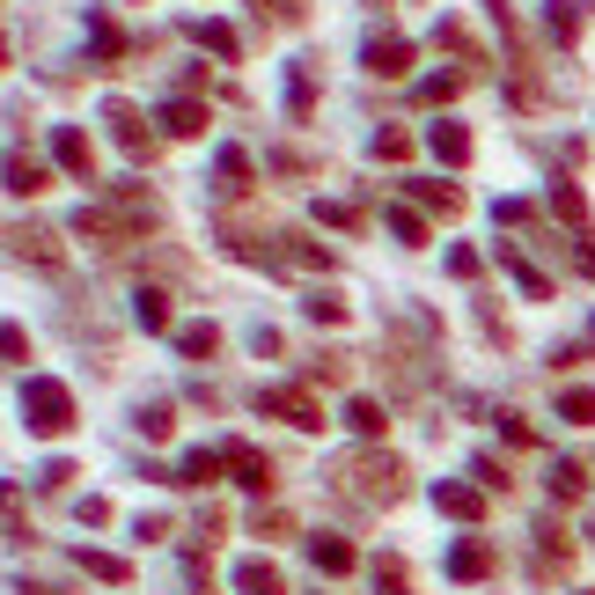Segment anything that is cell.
Masks as SVG:
<instances>
[{"mask_svg":"<svg viewBox=\"0 0 595 595\" xmlns=\"http://www.w3.org/2000/svg\"><path fill=\"white\" fill-rule=\"evenodd\" d=\"M331 478H339V493L368 500V507H397V500L412 493V471L397 464L390 448H361V456H339V464H331Z\"/></svg>","mask_w":595,"mask_h":595,"instance_id":"obj_1","label":"cell"},{"mask_svg":"<svg viewBox=\"0 0 595 595\" xmlns=\"http://www.w3.org/2000/svg\"><path fill=\"white\" fill-rule=\"evenodd\" d=\"M52 155H59V170H67V176L96 184V148H89V133H81V125H59V133H52Z\"/></svg>","mask_w":595,"mask_h":595,"instance_id":"obj_7","label":"cell"},{"mask_svg":"<svg viewBox=\"0 0 595 595\" xmlns=\"http://www.w3.org/2000/svg\"><path fill=\"white\" fill-rule=\"evenodd\" d=\"M573 265H581V273L595 279V236H573Z\"/></svg>","mask_w":595,"mask_h":595,"instance_id":"obj_48","label":"cell"},{"mask_svg":"<svg viewBox=\"0 0 595 595\" xmlns=\"http://www.w3.org/2000/svg\"><path fill=\"white\" fill-rule=\"evenodd\" d=\"M23 426L37 434V442H59V434L75 426V390L52 382V375H30L23 382Z\"/></svg>","mask_w":595,"mask_h":595,"instance_id":"obj_2","label":"cell"},{"mask_svg":"<svg viewBox=\"0 0 595 595\" xmlns=\"http://www.w3.org/2000/svg\"><path fill=\"white\" fill-rule=\"evenodd\" d=\"M573 595H595V588H573Z\"/></svg>","mask_w":595,"mask_h":595,"instance_id":"obj_51","label":"cell"},{"mask_svg":"<svg viewBox=\"0 0 595 595\" xmlns=\"http://www.w3.org/2000/svg\"><path fill=\"white\" fill-rule=\"evenodd\" d=\"M493 567H500V559H493V545H485V537H464V545L448 551V581H485Z\"/></svg>","mask_w":595,"mask_h":595,"instance_id":"obj_12","label":"cell"},{"mask_svg":"<svg viewBox=\"0 0 595 595\" xmlns=\"http://www.w3.org/2000/svg\"><path fill=\"white\" fill-rule=\"evenodd\" d=\"M390 236H397V243H412V250H420V243H426V221L412 214V206H390Z\"/></svg>","mask_w":595,"mask_h":595,"instance_id":"obj_35","label":"cell"},{"mask_svg":"<svg viewBox=\"0 0 595 595\" xmlns=\"http://www.w3.org/2000/svg\"><path fill=\"white\" fill-rule=\"evenodd\" d=\"M214 192H221V198H243V192H250V155H243V148H221V155H214Z\"/></svg>","mask_w":595,"mask_h":595,"instance_id":"obj_14","label":"cell"},{"mask_svg":"<svg viewBox=\"0 0 595 595\" xmlns=\"http://www.w3.org/2000/svg\"><path fill=\"white\" fill-rule=\"evenodd\" d=\"M103 125H111V140H118V148L133 155V162H148V155H155V140H148V118H140V111H133L125 96H111V103H103Z\"/></svg>","mask_w":595,"mask_h":595,"instance_id":"obj_5","label":"cell"},{"mask_svg":"<svg viewBox=\"0 0 595 595\" xmlns=\"http://www.w3.org/2000/svg\"><path fill=\"white\" fill-rule=\"evenodd\" d=\"M0 176H8V192H15V198H37V192H52V170L37 162V155H23V148H15L8 162H0Z\"/></svg>","mask_w":595,"mask_h":595,"instance_id":"obj_10","label":"cell"},{"mask_svg":"<svg viewBox=\"0 0 595 595\" xmlns=\"http://www.w3.org/2000/svg\"><path fill=\"white\" fill-rule=\"evenodd\" d=\"M404 155H412V133L382 125V133H375V162H404Z\"/></svg>","mask_w":595,"mask_h":595,"instance_id":"obj_37","label":"cell"},{"mask_svg":"<svg viewBox=\"0 0 595 595\" xmlns=\"http://www.w3.org/2000/svg\"><path fill=\"white\" fill-rule=\"evenodd\" d=\"M133 323H140V331H170V295H162V287H140V295H133Z\"/></svg>","mask_w":595,"mask_h":595,"instance_id":"obj_23","label":"cell"},{"mask_svg":"<svg viewBox=\"0 0 595 595\" xmlns=\"http://www.w3.org/2000/svg\"><path fill=\"white\" fill-rule=\"evenodd\" d=\"M309 559H317V573H331V581H339V573H353V567H361V559H353V545H346V537H309Z\"/></svg>","mask_w":595,"mask_h":595,"instance_id":"obj_19","label":"cell"},{"mask_svg":"<svg viewBox=\"0 0 595 595\" xmlns=\"http://www.w3.org/2000/svg\"><path fill=\"white\" fill-rule=\"evenodd\" d=\"M228 471H236V485H250V493H273V456L265 448H250V442H228Z\"/></svg>","mask_w":595,"mask_h":595,"instance_id":"obj_8","label":"cell"},{"mask_svg":"<svg viewBox=\"0 0 595 595\" xmlns=\"http://www.w3.org/2000/svg\"><path fill=\"white\" fill-rule=\"evenodd\" d=\"M309 375H317V382H346V375H353V361H339V353H323V361H309Z\"/></svg>","mask_w":595,"mask_h":595,"instance_id":"obj_44","label":"cell"},{"mask_svg":"<svg viewBox=\"0 0 595 595\" xmlns=\"http://www.w3.org/2000/svg\"><path fill=\"white\" fill-rule=\"evenodd\" d=\"M162 133H170V140H192V133H206V103L170 96V103H162Z\"/></svg>","mask_w":595,"mask_h":595,"instance_id":"obj_16","label":"cell"},{"mask_svg":"<svg viewBox=\"0 0 595 595\" xmlns=\"http://www.w3.org/2000/svg\"><path fill=\"white\" fill-rule=\"evenodd\" d=\"M317 214H323L331 228H361V206H339V198H331V206H317Z\"/></svg>","mask_w":595,"mask_h":595,"instance_id":"obj_46","label":"cell"},{"mask_svg":"<svg viewBox=\"0 0 595 595\" xmlns=\"http://www.w3.org/2000/svg\"><path fill=\"white\" fill-rule=\"evenodd\" d=\"M258 412H273V420L301 426V434H317L323 426V404L309 390H295V382H273V390H258Z\"/></svg>","mask_w":595,"mask_h":595,"instance_id":"obj_4","label":"cell"},{"mask_svg":"<svg viewBox=\"0 0 595 595\" xmlns=\"http://www.w3.org/2000/svg\"><path fill=\"white\" fill-rule=\"evenodd\" d=\"M500 434H507V442H515V448H529V442H537V426L522 420V412H500Z\"/></svg>","mask_w":595,"mask_h":595,"instance_id":"obj_45","label":"cell"},{"mask_svg":"<svg viewBox=\"0 0 595 595\" xmlns=\"http://www.w3.org/2000/svg\"><path fill=\"white\" fill-rule=\"evenodd\" d=\"M287 111H295V118H309V111H317V75H309V67H295V75H287Z\"/></svg>","mask_w":595,"mask_h":595,"instance_id":"obj_29","label":"cell"},{"mask_svg":"<svg viewBox=\"0 0 595 595\" xmlns=\"http://www.w3.org/2000/svg\"><path fill=\"white\" fill-rule=\"evenodd\" d=\"M448 273H456V279H478V273H485V258H478V250H464V243H456V250H448Z\"/></svg>","mask_w":595,"mask_h":595,"instance_id":"obj_43","label":"cell"},{"mask_svg":"<svg viewBox=\"0 0 595 595\" xmlns=\"http://www.w3.org/2000/svg\"><path fill=\"white\" fill-rule=\"evenodd\" d=\"M500 265H507V279H515V287H522L529 301H551V279L537 273V265H529V258H522L515 243H500Z\"/></svg>","mask_w":595,"mask_h":595,"instance_id":"obj_15","label":"cell"},{"mask_svg":"<svg viewBox=\"0 0 595 595\" xmlns=\"http://www.w3.org/2000/svg\"><path fill=\"white\" fill-rule=\"evenodd\" d=\"M412 198H420V206H434L442 221H456V214H464V184H412Z\"/></svg>","mask_w":595,"mask_h":595,"instance_id":"obj_25","label":"cell"},{"mask_svg":"<svg viewBox=\"0 0 595 595\" xmlns=\"http://www.w3.org/2000/svg\"><path fill=\"white\" fill-rule=\"evenodd\" d=\"M75 515L89 522V529H103V522H111V500H96V493H89V500H81V507H75Z\"/></svg>","mask_w":595,"mask_h":595,"instance_id":"obj_47","label":"cell"},{"mask_svg":"<svg viewBox=\"0 0 595 595\" xmlns=\"http://www.w3.org/2000/svg\"><path fill=\"white\" fill-rule=\"evenodd\" d=\"M111 206H118L125 221L140 228V236H148L155 221H162V206H155V192H140V184H111Z\"/></svg>","mask_w":595,"mask_h":595,"instance_id":"obj_13","label":"cell"},{"mask_svg":"<svg viewBox=\"0 0 595 595\" xmlns=\"http://www.w3.org/2000/svg\"><path fill=\"white\" fill-rule=\"evenodd\" d=\"M89 45H96L103 59H118V52H125V37H118L111 23H103V15H89Z\"/></svg>","mask_w":595,"mask_h":595,"instance_id":"obj_41","label":"cell"},{"mask_svg":"<svg viewBox=\"0 0 595 595\" xmlns=\"http://www.w3.org/2000/svg\"><path fill=\"white\" fill-rule=\"evenodd\" d=\"M426 148H434V162H448V170H464V162H471V125H456V118L426 125Z\"/></svg>","mask_w":595,"mask_h":595,"instance_id":"obj_11","label":"cell"},{"mask_svg":"<svg viewBox=\"0 0 595 595\" xmlns=\"http://www.w3.org/2000/svg\"><path fill=\"white\" fill-rule=\"evenodd\" d=\"M221 471H228V456H221V448H192V456L176 464V485H214Z\"/></svg>","mask_w":595,"mask_h":595,"instance_id":"obj_20","label":"cell"},{"mask_svg":"<svg viewBox=\"0 0 595 595\" xmlns=\"http://www.w3.org/2000/svg\"><path fill=\"white\" fill-rule=\"evenodd\" d=\"M258 8H265V0H258ZM273 15H279V23H301V15H309V0H273Z\"/></svg>","mask_w":595,"mask_h":595,"instance_id":"obj_49","label":"cell"},{"mask_svg":"<svg viewBox=\"0 0 595 595\" xmlns=\"http://www.w3.org/2000/svg\"><path fill=\"white\" fill-rule=\"evenodd\" d=\"M176 353H184V361H214V353H221V323H184V331H176Z\"/></svg>","mask_w":595,"mask_h":595,"instance_id":"obj_21","label":"cell"},{"mask_svg":"<svg viewBox=\"0 0 595 595\" xmlns=\"http://www.w3.org/2000/svg\"><path fill=\"white\" fill-rule=\"evenodd\" d=\"M0 67H8V37H0Z\"/></svg>","mask_w":595,"mask_h":595,"instance_id":"obj_50","label":"cell"},{"mask_svg":"<svg viewBox=\"0 0 595 595\" xmlns=\"http://www.w3.org/2000/svg\"><path fill=\"white\" fill-rule=\"evenodd\" d=\"M581 23H588V8H581V0H551V8H545V37H551V45H573Z\"/></svg>","mask_w":595,"mask_h":595,"instance_id":"obj_18","label":"cell"},{"mask_svg":"<svg viewBox=\"0 0 595 595\" xmlns=\"http://www.w3.org/2000/svg\"><path fill=\"white\" fill-rule=\"evenodd\" d=\"M236 595H287V581H279L273 559H243L236 567Z\"/></svg>","mask_w":595,"mask_h":595,"instance_id":"obj_17","label":"cell"},{"mask_svg":"<svg viewBox=\"0 0 595 595\" xmlns=\"http://www.w3.org/2000/svg\"><path fill=\"white\" fill-rule=\"evenodd\" d=\"M346 426L361 434V442H382V426H390V412H382L375 397H353V404H346Z\"/></svg>","mask_w":595,"mask_h":595,"instance_id":"obj_22","label":"cell"},{"mask_svg":"<svg viewBox=\"0 0 595 595\" xmlns=\"http://www.w3.org/2000/svg\"><path fill=\"white\" fill-rule=\"evenodd\" d=\"M30 353V331L23 323H0V361H23Z\"/></svg>","mask_w":595,"mask_h":595,"instance_id":"obj_42","label":"cell"},{"mask_svg":"<svg viewBox=\"0 0 595 595\" xmlns=\"http://www.w3.org/2000/svg\"><path fill=\"white\" fill-rule=\"evenodd\" d=\"M279 243H287V250H279V265H331V250L309 243V236H279Z\"/></svg>","mask_w":595,"mask_h":595,"instance_id":"obj_32","label":"cell"},{"mask_svg":"<svg viewBox=\"0 0 595 595\" xmlns=\"http://www.w3.org/2000/svg\"><path fill=\"white\" fill-rule=\"evenodd\" d=\"M434 507H442L448 522H478V515H485V485H464V478H442V485H434Z\"/></svg>","mask_w":595,"mask_h":595,"instance_id":"obj_9","label":"cell"},{"mask_svg":"<svg viewBox=\"0 0 595 595\" xmlns=\"http://www.w3.org/2000/svg\"><path fill=\"white\" fill-rule=\"evenodd\" d=\"M361 59H368V75H382V81H404V75H412V45H404L397 30H375L368 45H361Z\"/></svg>","mask_w":595,"mask_h":595,"instance_id":"obj_6","label":"cell"},{"mask_svg":"<svg viewBox=\"0 0 595 595\" xmlns=\"http://www.w3.org/2000/svg\"><path fill=\"white\" fill-rule=\"evenodd\" d=\"M559 420L595 426V390H559Z\"/></svg>","mask_w":595,"mask_h":595,"instance_id":"obj_34","label":"cell"},{"mask_svg":"<svg viewBox=\"0 0 595 595\" xmlns=\"http://www.w3.org/2000/svg\"><path fill=\"white\" fill-rule=\"evenodd\" d=\"M471 478H478V485H485V493H507V485H515L500 456H478V464H471Z\"/></svg>","mask_w":595,"mask_h":595,"instance_id":"obj_38","label":"cell"},{"mask_svg":"<svg viewBox=\"0 0 595 595\" xmlns=\"http://www.w3.org/2000/svg\"><path fill=\"white\" fill-rule=\"evenodd\" d=\"M75 236H81V243H96V250H125V243H148V236H140V228L125 221L118 206H81V214H75Z\"/></svg>","mask_w":595,"mask_h":595,"instance_id":"obj_3","label":"cell"},{"mask_svg":"<svg viewBox=\"0 0 595 595\" xmlns=\"http://www.w3.org/2000/svg\"><path fill=\"white\" fill-rule=\"evenodd\" d=\"M133 426H140L148 442H170V434H176V404H162V397H155V404H140V420H133Z\"/></svg>","mask_w":595,"mask_h":595,"instance_id":"obj_27","label":"cell"},{"mask_svg":"<svg viewBox=\"0 0 595 595\" xmlns=\"http://www.w3.org/2000/svg\"><path fill=\"white\" fill-rule=\"evenodd\" d=\"M81 573H89V581H111V588H125V581H133V567H125L118 551H81Z\"/></svg>","mask_w":595,"mask_h":595,"instance_id":"obj_26","label":"cell"},{"mask_svg":"<svg viewBox=\"0 0 595 595\" xmlns=\"http://www.w3.org/2000/svg\"><path fill=\"white\" fill-rule=\"evenodd\" d=\"M368 581H375V595H412V573H404V559H375Z\"/></svg>","mask_w":595,"mask_h":595,"instance_id":"obj_28","label":"cell"},{"mask_svg":"<svg viewBox=\"0 0 595 595\" xmlns=\"http://www.w3.org/2000/svg\"><path fill=\"white\" fill-rule=\"evenodd\" d=\"M250 529H258V537H295V515H287V507H258Z\"/></svg>","mask_w":595,"mask_h":595,"instance_id":"obj_40","label":"cell"},{"mask_svg":"<svg viewBox=\"0 0 595 595\" xmlns=\"http://www.w3.org/2000/svg\"><path fill=\"white\" fill-rule=\"evenodd\" d=\"M545 485H551V500H581L588 493V471H581V464H551Z\"/></svg>","mask_w":595,"mask_h":595,"instance_id":"obj_30","label":"cell"},{"mask_svg":"<svg viewBox=\"0 0 595 595\" xmlns=\"http://www.w3.org/2000/svg\"><path fill=\"white\" fill-rule=\"evenodd\" d=\"M456 89H464V75H426L420 89H412V96H420V103H448Z\"/></svg>","mask_w":595,"mask_h":595,"instance_id":"obj_39","label":"cell"},{"mask_svg":"<svg viewBox=\"0 0 595 595\" xmlns=\"http://www.w3.org/2000/svg\"><path fill=\"white\" fill-rule=\"evenodd\" d=\"M551 214H559V221H573L581 236H588V198H581V184H567V176H559V184H551Z\"/></svg>","mask_w":595,"mask_h":595,"instance_id":"obj_24","label":"cell"},{"mask_svg":"<svg viewBox=\"0 0 595 595\" xmlns=\"http://www.w3.org/2000/svg\"><path fill=\"white\" fill-rule=\"evenodd\" d=\"M192 37H198V45H206V52H214V59H236V52H243V45H236V30H228V23H192Z\"/></svg>","mask_w":595,"mask_h":595,"instance_id":"obj_31","label":"cell"},{"mask_svg":"<svg viewBox=\"0 0 595 595\" xmlns=\"http://www.w3.org/2000/svg\"><path fill=\"white\" fill-rule=\"evenodd\" d=\"M301 317H309V323H346V301L317 287V295H301Z\"/></svg>","mask_w":595,"mask_h":595,"instance_id":"obj_33","label":"cell"},{"mask_svg":"<svg viewBox=\"0 0 595 595\" xmlns=\"http://www.w3.org/2000/svg\"><path fill=\"white\" fill-rule=\"evenodd\" d=\"M15 250H23V258H45V265H59V243H52V228H23V236H15Z\"/></svg>","mask_w":595,"mask_h":595,"instance_id":"obj_36","label":"cell"}]
</instances>
